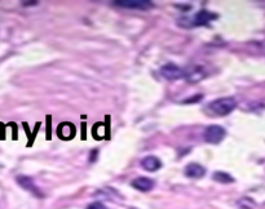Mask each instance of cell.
Segmentation results:
<instances>
[{
    "label": "cell",
    "instance_id": "cell-4",
    "mask_svg": "<svg viewBox=\"0 0 265 209\" xmlns=\"http://www.w3.org/2000/svg\"><path fill=\"white\" fill-rule=\"evenodd\" d=\"M206 75H207V73H206V68L202 65H194L184 70V78H185L186 82L191 83V84L203 80Z\"/></svg>",
    "mask_w": 265,
    "mask_h": 209
},
{
    "label": "cell",
    "instance_id": "cell-2",
    "mask_svg": "<svg viewBox=\"0 0 265 209\" xmlns=\"http://www.w3.org/2000/svg\"><path fill=\"white\" fill-rule=\"evenodd\" d=\"M236 108L237 101L233 97H224V98L215 99V101H212L211 103L208 104V110L217 116L229 115Z\"/></svg>",
    "mask_w": 265,
    "mask_h": 209
},
{
    "label": "cell",
    "instance_id": "cell-10",
    "mask_svg": "<svg viewBox=\"0 0 265 209\" xmlns=\"http://www.w3.org/2000/svg\"><path fill=\"white\" fill-rule=\"evenodd\" d=\"M141 165L145 170L148 172H157L158 169H160L162 167V161L157 158V156L148 155L141 160Z\"/></svg>",
    "mask_w": 265,
    "mask_h": 209
},
{
    "label": "cell",
    "instance_id": "cell-3",
    "mask_svg": "<svg viewBox=\"0 0 265 209\" xmlns=\"http://www.w3.org/2000/svg\"><path fill=\"white\" fill-rule=\"evenodd\" d=\"M225 129L221 125H210V127L206 128L203 137H205V141L208 142V144L217 145L225 138Z\"/></svg>",
    "mask_w": 265,
    "mask_h": 209
},
{
    "label": "cell",
    "instance_id": "cell-13",
    "mask_svg": "<svg viewBox=\"0 0 265 209\" xmlns=\"http://www.w3.org/2000/svg\"><path fill=\"white\" fill-rule=\"evenodd\" d=\"M203 94H195V96H191V98L184 99L183 103H197V102L202 101Z\"/></svg>",
    "mask_w": 265,
    "mask_h": 209
},
{
    "label": "cell",
    "instance_id": "cell-6",
    "mask_svg": "<svg viewBox=\"0 0 265 209\" xmlns=\"http://www.w3.org/2000/svg\"><path fill=\"white\" fill-rule=\"evenodd\" d=\"M16 181H17V184L20 185L23 190L31 192L34 196H37V198H43V194H42L39 187L35 185L34 180H32L31 177H29V176H18V177L16 178Z\"/></svg>",
    "mask_w": 265,
    "mask_h": 209
},
{
    "label": "cell",
    "instance_id": "cell-9",
    "mask_svg": "<svg viewBox=\"0 0 265 209\" xmlns=\"http://www.w3.org/2000/svg\"><path fill=\"white\" fill-rule=\"evenodd\" d=\"M131 185L134 189L139 190V191L148 192L150 191V190H153V187H154L155 184L153 180H150V178L148 177H139L136 178V180H134Z\"/></svg>",
    "mask_w": 265,
    "mask_h": 209
},
{
    "label": "cell",
    "instance_id": "cell-5",
    "mask_svg": "<svg viewBox=\"0 0 265 209\" xmlns=\"http://www.w3.org/2000/svg\"><path fill=\"white\" fill-rule=\"evenodd\" d=\"M160 75L170 82H175L184 78V68L179 67L175 63H167L160 67Z\"/></svg>",
    "mask_w": 265,
    "mask_h": 209
},
{
    "label": "cell",
    "instance_id": "cell-15",
    "mask_svg": "<svg viewBox=\"0 0 265 209\" xmlns=\"http://www.w3.org/2000/svg\"><path fill=\"white\" fill-rule=\"evenodd\" d=\"M129 209H137V208H129Z\"/></svg>",
    "mask_w": 265,
    "mask_h": 209
},
{
    "label": "cell",
    "instance_id": "cell-11",
    "mask_svg": "<svg viewBox=\"0 0 265 209\" xmlns=\"http://www.w3.org/2000/svg\"><path fill=\"white\" fill-rule=\"evenodd\" d=\"M212 178H214L216 182H220V184H233L234 182V178L231 177L230 175H228V173L225 172H221V170L215 172L214 175H212Z\"/></svg>",
    "mask_w": 265,
    "mask_h": 209
},
{
    "label": "cell",
    "instance_id": "cell-14",
    "mask_svg": "<svg viewBox=\"0 0 265 209\" xmlns=\"http://www.w3.org/2000/svg\"><path fill=\"white\" fill-rule=\"evenodd\" d=\"M87 209H108V208H106L101 201H94V203L89 204V205L87 206Z\"/></svg>",
    "mask_w": 265,
    "mask_h": 209
},
{
    "label": "cell",
    "instance_id": "cell-1",
    "mask_svg": "<svg viewBox=\"0 0 265 209\" xmlns=\"http://www.w3.org/2000/svg\"><path fill=\"white\" fill-rule=\"evenodd\" d=\"M217 16L212 12L200 11L193 17H185L179 20V25L183 27H197V26H206L211 22L212 20H216Z\"/></svg>",
    "mask_w": 265,
    "mask_h": 209
},
{
    "label": "cell",
    "instance_id": "cell-12",
    "mask_svg": "<svg viewBox=\"0 0 265 209\" xmlns=\"http://www.w3.org/2000/svg\"><path fill=\"white\" fill-rule=\"evenodd\" d=\"M237 205L241 209H255L256 203L254 201V199L251 198H241L240 200L237 201Z\"/></svg>",
    "mask_w": 265,
    "mask_h": 209
},
{
    "label": "cell",
    "instance_id": "cell-8",
    "mask_svg": "<svg viewBox=\"0 0 265 209\" xmlns=\"http://www.w3.org/2000/svg\"><path fill=\"white\" fill-rule=\"evenodd\" d=\"M206 168L202 167L198 163H189L185 167V176L193 180H198V178L205 177Z\"/></svg>",
    "mask_w": 265,
    "mask_h": 209
},
{
    "label": "cell",
    "instance_id": "cell-7",
    "mask_svg": "<svg viewBox=\"0 0 265 209\" xmlns=\"http://www.w3.org/2000/svg\"><path fill=\"white\" fill-rule=\"evenodd\" d=\"M115 6L128 9H149L153 7L150 0H115Z\"/></svg>",
    "mask_w": 265,
    "mask_h": 209
}]
</instances>
